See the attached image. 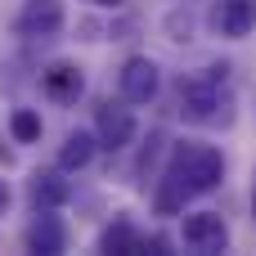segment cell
<instances>
[{"label": "cell", "instance_id": "cell-1", "mask_svg": "<svg viewBox=\"0 0 256 256\" xmlns=\"http://www.w3.org/2000/svg\"><path fill=\"white\" fill-rule=\"evenodd\" d=\"M220 180H225L220 148H212V144H176L171 162H166V171H162V180L153 189V212L158 216H180L184 202L220 189Z\"/></svg>", "mask_w": 256, "mask_h": 256}, {"label": "cell", "instance_id": "cell-2", "mask_svg": "<svg viewBox=\"0 0 256 256\" xmlns=\"http://www.w3.org/2000/svg\"><path fill=\"white\" fill-rule=\"evenodd\" d=\"M230 76V63H216L189 81H180V117L184 122H198V126H212V122H225L230 112V94L220 90Z\"/></svg>", "mask_w": 256, "mask_h": 256}, {"label": "cell", "instance_id": "cell-3", "mask_svg": "<svg viewBox=\"0 0 256 256\" xmlns=\"http://www.w3.org/2000/svg\"><path fill=\"white\" fill-rule=\"evenodd\" d=\"M180 243L198 256H216L230 248V225L220 212H180Z\"/></svg>", "mask_w": 256, "mask_h": 256}, {"label": "cell", "instance_id": "cell-4", "mask_svg": "<svg viewBox=\"0 0 256 256\" xmlns=\"http://www.w3.org/2000/svg\"><path fill=\"white\" fill-rule=\"evenodd\" d=\"M117 90H122L126 104H153L158 90H162V68L148 54H130L117 72Z\"/></svg>", "mask_w": 256, "mask_h": 256}, {"label": "cell", "instance_id": "cell-5", "mask_svg": "<svg viewBox=\"0 0 256 256\" xmlns=\"http://www.w3.org/2000/svg\"><path fill=\"white\" fill-rule=\"evenodd\" d=\"M135 140V112L126 108V99H104L94 112V144L108 153H122Z\"/></svg>", "mask_w": 256, "mask_h": 256}, {"label": "cell", "instance_id": "cell-6", "mask_svg": "<svg viewBox=\"0 0 256 256\" xmlns=\"http://www.w3.org/2000/svg\"><path fill=\"white\" fill-rule=\"evenodd\" d=\"M212 27L225 40H243L256 27V0H216L212 4Z\"/></svg>", "mask_w": 256, "mask_h": 256}, {"label": "cell", "instance_id": "cell-7", "mask_svg": "<svg viewBox=\"0 0 256 256\" xmlns=\"http://www.w3.org/2000/svg\"><path fill=\"white\" fill-rule=\"evenodd\" d=\"M27 252H40V256H63L68 252V225L54 216V212H36V220L27 225L22 234Z\"/></svg>", "mask_w": 256, "mask_h": 256}, {"label": "cell", "instance_id": "cell-8", "mask_svg": "<svg viewBox=\"0 0 256 256\" xmlns=\"http://www.w3.org/2000/svg\"><path fill=\"white\" fill-rule=\"evenodd\" d=\"M63 0H22L18 9V36H54L63 27Z\"/></svg>", "mask_w": 256, "mask_h": 256}, {"label": "cell", "instance_id": "cell-9", "mask_svg": "<svg viewBox=\"0 0 256 256\" xmlns=\"http://www.w3.org/2000/svg\"><path fill=\"white\" fill-rule=\"evenodd\" d=\"M27 198L36 212H58L72 202V180H63V171H36L27 180Z\"/></svg>", "mask_w": 256, "mask_h": 256}, {"label": "cell", "instance_id": "cell-10", "mask_svg": "<svg viewBox=\"0 0 256 256\" xmlns=\"http://www.w3.org/2000/svg\"><path fill=\"white\" fill-rule=\"evenodd\" d=\"M40 90H45L54 104H76V99L86 94V76H81L76 63H50V68L40 72Z\"/></svg>", "mask_w": 256, "mask_h": 256}, {"label": "cell", "instance_id": "cell-11", "mask_svg": "<svg viewBox=\"0 0 256 256\" xmlns=\"http://www.w3.org/2000/svg\"><path fill=\"white\" fill-rule=\"evenodd\" d=\"M94 135L90 130H72L68 140H63V148H58V171L63 176H72V171H86L90 166V158H94Z\"/></svg>", "mask_w": 256, "mask_h": 256}, {"label": "cell", "instance_id": "cell-12", "mask_svg": "<svg viewBox=\"0 0 256 256\" xmlns=\"http://www.w3.org/2000/svg\"><path fill=\"white\" fill-rule=\"evenodd\" d=\"M99 252H117V256H135L140 252V234L126 216H117L104 234H99Z\"/></svg>", "mask_w": 256, "mask_h": 256}, {"label": "cell", "instance_id": "cell-13", "mask_svg": "<svg viewBox=\"0 0 256 256\" xmlns=\"http://www.w3.org/2000/svg\"><path fill=\"white\" fill-rule=\"evenodd\" d=\"M9 135H14L18 144H36V140H40V112L18 108V112L9 117Z\"/></svg>", "mask_w": 256, "mask_h": 256}, {"label": "cell", "instance_id": "cell-14", "mask_svg": "<svg viewBox=\"0 0 256 256\" xmlns=\"http://www.w3.org/2000/svg\"><path fill=\"white\" fill-rule=\"evenodd\" d=\"M166 32H171V40H189V32H194V14H189V9H176V14L166 18Z\"/></svg>", "mask_w": 256, "mask_h": 256}, {"label": "cell", "instance_id": "cell-15", "mask_svg": "<svg viewBox=\"0 0 256 256\" xmlns=\"http://www.w3.org/2000/svg\"><path fill=\"white\" fill-rule=\"evenodd\" d=\"M9 202H14V194H9V184H4V180H0V216H4V212H9Z\"/></svg>", "mask_w": 256, "mask_h": 256}, {"label": "cell", "instance_id": "cell-16", "mask_svg": "<svg viewBox=\"0 0 256 256\" xmlns=\"http://www.w3.org/2000/svg\"><path fill=\"white\" fill-rule=\"evenodd\" d=\"M86 4H94V9H122L126 0H86Z\"/></svg>", "mask_w": 256, "mask_h": 256}, {"label": "cell", "instance_id": "cell-17", "mask_svg": "<svg viewBox=\"0 0 256 256\" xmlns=\"http://www.w3.org/2000/svg\"><path fill=\"white\" fill-rule=\"evenodd\" d=\"M252 216H256V180H252Z\"/></svg>", "mask_w": 256, "mask_h": 256}]
</instances>
